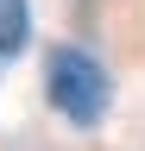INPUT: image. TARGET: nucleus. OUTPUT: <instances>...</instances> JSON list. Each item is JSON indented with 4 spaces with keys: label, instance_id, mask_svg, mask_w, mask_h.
I'll return each instance as SVG.
<instances>
[{
    "label": "nucleus",
    "instance_id": "obj_2",
    "mask_svg": "<svg viewBox=\"0 0 145 151\" xmlns=\"http://www.w3.org/2000/svg\"><path fill=\"white\" fill-rule=\"evenodd\" d=\"M25 32H32L25 0H0V57H19L25 50Z\"/></svg>",
    "mask_w": 145,
    "mask_h": 151
},
{
    "label": "nucleus",
    "instance_id": "obj_1",
    "mask_svg": "<svg viewBox=\"0 0 145 151\" xmlns=\"http://www.w3.org/2000/svg\"><path fill=\"white\" fill-rule=\"evenodd\" d=\"M44 94L69 126H101L107 113V69L76 44H57L44 57Z\"/></svg>",
    "mask_w": 145,
    "mask_h": 151
}]
</instances>
